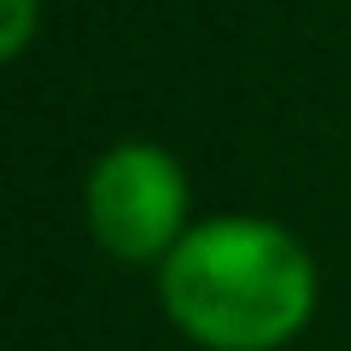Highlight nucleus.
<instances>
[{"instance_id": "1", "label": "nucleus", "mask_w": 351, "mask_h": 351, "mask_svg": "<svg viewBox=\"0 0 351 351\" xmlns=\"http://www.w3.org/2000/svg\"><path fill=\"white\" fill-rule=\"evenodd\" d=\"M158 299L205 351H281L316 311V263L269 217H211L158 263Z\"/></svg>"}, {"instance_id": "3", "label": "nucleus", "mask_w": 351, "mask_h": 351, "mask_svg": "<svg viewBox=\"0 0 351 351\" xmlns=\"http://www.w3.org/2000/svg\"><path fill=\"white\" fill-rule=\"evenodd\" d=\"M29 29H36V0H6V24H0V53L6 59H18L29 41Z\"/></svg>"}, {"instance_id": "2", "label": "nucleus", "mask_w": 351, "mask_h": 351, "mask_svg": "<svg viewBox=\"0 0 351 351\" xmlns=\"http://www.w3.org/2000/svg\"><path fill=\"white\" fill-rule=\"evenodd\" d=\"M88 228L123 263H164L188 234V170L152 141H117L88 170Z\"/></svg>"}]
</instances>
